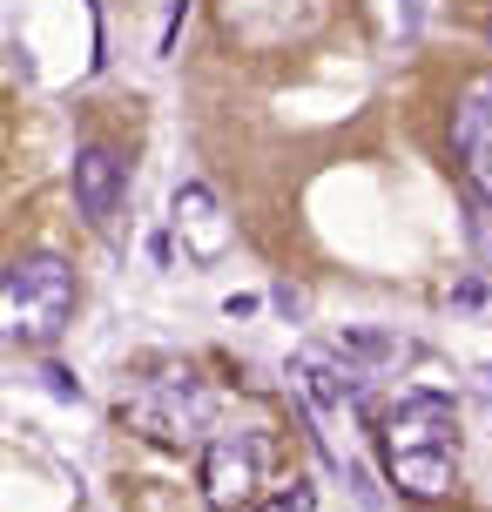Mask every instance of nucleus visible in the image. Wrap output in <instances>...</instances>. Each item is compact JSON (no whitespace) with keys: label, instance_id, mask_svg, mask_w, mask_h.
<instances>
[{"label":"nucleus","instance_id":"nucleus-8","mask_svg":"<svg viewBox=\"0 0 492 512\" xmlns=\"http://www.w3.org/2000/svg\"><path fill=\"white\" fill-rule=\"evenodd\" d=\"M257 512H317V486H311V479H290V486L270 492Z\"/></svg>","mask_w":492,"mask_h":512},{"label":"nucleus","instance_id":"nucleus-5","mask_svg":"<svg viewBox=\"0 0 492 512\" xmlns=\"http://www.w3.org/2000/svg\"><path fill=\"white\" fill-rule=\"evenodd\" d=\"M68 189H75V216H81L95 236H108V230H115V216H122V189H129V176H122V155L108 149V142H81Z\"/></svg>","mask_w":492,"mask_h":512},{"label":"nucleus","instance_id":"nucleus-2","mask_svg":"<svg viewBox=\"0 0 492 512\" xmlns=\"http://www.w3.org/2000/svg\"><path fill=\"white\" fill-rule=\"evenodd\" d=\"M81 283L54 250H34L0 270V344L14 351H48L54 337L75 324Z\"/></svg>","mask_w":492,"mask_h":512},{"label":"nucleus","instance_id":"nucleus-1","mask_svg":"<svg viewBox=\"0 0 492 512\" xmlns=\"http://www.w3.org/2000/svg\"><path fill=\"white\" fill-rule=\"evenodd\" d=\"M378 445H385V472L405 499H445L459 486V411L412 391L378 418Z\"/></svg>","mask_w":492,"mask_h":512},{"label":"nucleus","instance_id":"nucleus-3","mask_svg":"<svg viewBox=\"0 0 492 512\" xmlns=\"http://www.w3.org/2000/svg\"><path fill=\"white\" fill-rule=\"evenodd\" d=\"M209 418H216V398L189 364H162L122 398V425L156 438V445H196L209 432Z\"/></svg>","mask_w":492,"mask_h":512},{"label":"nucleus","instance_id":"nucleus-7","mask_svg":"<svg viewBox=\"0 0 492 512\" xmlns=\"http://www.w3.org/2000/svg\"><path fill=\"white\" fill-rule=\"evenodd\" d=\"M297 371H304V384H311L317 405H351V398H358V371L337 364V351H304Z\"/></svg>","mask_w":492,"mask_h":512},{"label":"nucleus","instance_id":"nucleus-9","mask_svg":"<svg viewBox=\"0 0 492 512\" xmlns=\"http://www.w3.org/2000/svg\"><path fill=\"white\" fill-rule=\"evenodd\" d=\"M486 41H492V14H486Z\"/></svg>","mask_w":492,"mask_h":512},{"label":"nucleus","instance_id":"nucleus-4","mask_svg":"<svg viewBox=\"0 0 492 512\" xmlns=\"http://www.w3.org/2000/svg\"><path fill=\"white\" fill-rule=\"evenodd\" d=\"M263 486V438L257 432H216L203 445V499L209 512H243L257 506Z\"/></svg>","mask_w":492,"mask_h":512},{"label":"nucleus","instance_id":"nucleus-6","mask_svg":"<svg viewBox=\"0 0 492 512\" xmlns=\"http://www.w3.org/2000/svg\"><path fill=\"white\" fill-rule=\"evenodd\" d=\"M452 155H459V169H466L472 196L492 209V75L472 81L466 95L452 102Z\"/></svg>","mask_w":492,"mask_h":512}]
</instances>
